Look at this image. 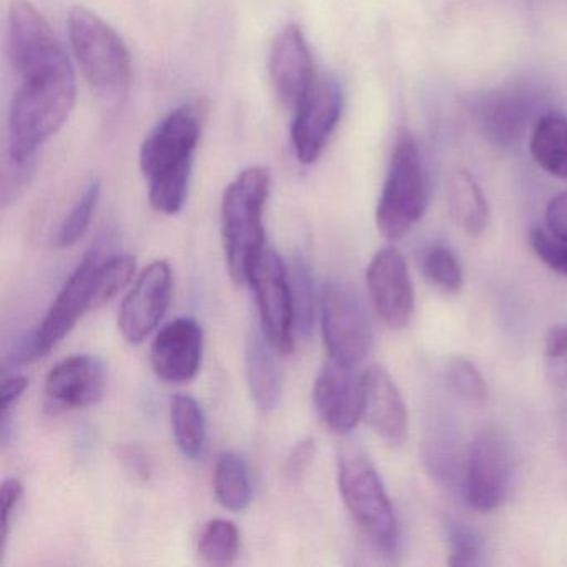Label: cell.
Listing matches in <instances>:
<instances>
[{"instance_id":"6da1fadb","label":"cell","mask_w":567,"mask_h":567,"mask_svg":"<svg viewBox=\"0 0 567 567\" xmlns=\"http://www.w3.org/2000/svg\"><path fill=\"white\" fill-rule=\"evenodd\" d=\"M8 55L19 84L9 109L4 161L38 164L42 145L74 109V69L61 39L29 0H12L9 8Z\"/></svg>"},{"instance_id":"7a4b0ae2","label":"cell","mask_w":567,"mask_h":567,"mask_svg":"<svg viewBox=\"0 0 567 567\" xmlns=\"http://www.w3.org/2000/svg\"><path fill=\"white\" fill-rule=\"evenodd\" d=\"M200 134L197 111L185 105L171 112L145 137L141 168L148 185V200L158 214L175 215L184 208Z\"/></svg>"},{"instance_id":"3957f363","label":"cell","mask_w":567,"mask_h":567,"mask_svg":"<svg viewBox=\"0 0 567 567\" xmlns=\"http://www.w3.org/2000/svg\"><path fill=\"white\" fill-rule=\"evenodd\" d=\"M271 174L265 167L241 172L225 190L221 202V238L228 275L235 285L250 280L265 248L264 212L270 195Z\"/></svg>"},{"instance_id":"277c9868","label":"cell","mask_w":567,"mask_h":567,"mask_svg":"<svg viewBox=\"0 0 567 567\" xmlns=\"http://www.w3.org/2000/svg\"><path fill=\"white\" fill-rule=\"evenodd\" d=\"M69 39L89 87L104 104L118 105L132 84V59L121 35L89 9L69 12Z\"/></svg>"},{"instance_id":"5b68a950","label":"cell","mask_w":567,"mask_h":567,"mask_svg":"<svg viewBox=\"0 0 567 567\" xmlns=\"http://www.w3.org/2000/svg\"><path fill=\"white\" fill-rule=\"evenodd\" d=\"M427 198L430 190L420 148L413 135L400 128L378 200V231L388 240H400L423 218Z\"/></svg>"},{"instance_id":"8992f818","label":"cell","mask_w":567,"mask_h":567,"mask_svg":"<svg viewBox=\"0 0 567 567\" xmlns=\"http://www.w3.org/2000/svg\"><path fill=\"white\" fill-rule=\"evenodd\" d=\"M338 486L364 536L381 553L393 554L400 539L396 514L377 467L361 451L344 450L340 454Z\"/></svg>"},{"instance_id":"52a82bcc","label":"cell","mask_w":567,"mask_h":567,"mask_svg":"<svg viewBox=\"0 0 567 567\" xmlns=\"http://www.w3.org/2000/svg\"><path fill=\"white\" fill-rule=\"evenodd\" d=\"M101 261L97 251H91L79 264L52 303L41 327L19 343L14 354L18 363H31L48 357L74 330L82 315L92 310L95 275Z\"/></svg>"},{"instance_id":"ba28073f","label":"cell","mask_w":567,"mask_h":567,"mask_svg":"<svg viewBox=\"0 0 567 567\" xmlns=\"http://www.w3.org/2000/svg\"><path fill=\"white\" fill-rule=\"evenodd\" d=\"M320 320L331 360L358 367L370 351L371 327L357 291L341 281H330L321 293Z\"/></svg>"},{"instance_id":"9c48e42d","label":"cell","mask_w":567,"mask_h":567,"mask_svg":"<svg viewBox=\"0 0 567 567\" xmlns=\"http://www.w3.org/2000/svg\"><path fill=\"white\" fill-rule=\"evenodd\" d=\"M248 284H251L257 297L264 337L275 353L287 357L293 351L297 334L293 295L287 265L278 254L265 248L255 264Z\"/></svg>"},{"instance_id":"30bf717a","label":"cell","mask_w":567,"mask_h":567,"mask_svg":"<svg viewBox=\"0 0 567 567\" xmlns=\"http://www.w3.org/2000/svg\"><path fill=\"white\" fill-rule=\"evenodd\" d=\"M513 483L509 444L497 431L486 430L471 443L466 466V499L476 511L497 509L506 503Z\"/></svg>"},{"instance_id":"8fae6325","label":"cell","mask_w":567,"mask_h":567,"mask_svg":"<svg viewBox=\"0 0 567 567\" xmlns=\"http://www.w3.org/2000/svg\"><path fill=\"white\" fill-rule=\"evenodd\" d=\"M293 111L291 142L295 154L300 164H315L330 142L343 112L340 84L331 78L315 79Z\"/></svg>"},{"instance_id":"7c38bea8","label":"cell","mask_w":567,"mask_h":567,"mask_svg":"<svg viewBox=\"0 0 567 567\" xmlns=\"http://www.w3.org/2000/svg\"><path fill=\"white\" fill-rule=\"evenodd\" d=\"M367 285L383 323L391 330L408 327L414 313V285L398 248L386 247L374 255L368 267Z\"/></svg>"},{"instance_id":"4fadbf2b","label":"cell","mask_w":567,"mask_h":567,"mask_svg":"<svg viewBox=\"0 0 567 567\" xmlns=\"http://www.w3.org/2000/svg\"><path fill=\"white\" fill-rule=\"evenodd\" d=\"M313 401L318 416L328 430L350 433L363 417V373H357V367L330 358L318 371Z\"/></svg>"},{"instance_id":"5bb4252c","label":"cell","mask_w":567,"mask_h":567,"mask_svg":"<svg viewBox=\"0 0 567 567\" xmlns=\"http://www.w3.org/2000/svg\"><path fill=\"white\" fill-rule=\"evenodd\" d=\"M172 268L165 260L148 265L118 311V330L128 343H142L161 323L171 305Z\"/></svg>"},{"instance_id":"9a60e30c","label":"cell","mask_w":567,"mask_h":567,"mask_svg":"<svg viewBox=\"0 0 567 567\" xmlns=\"http://www.w3.org/2000/svg\"><path fill=\"white\" fill-rule=\"evenodd\" d=\"M271 87L284 107L295 109L318 78L307 39L297 24L275 38L268 59Z\"/></svg>"},{"instance_id":"2e32d148","label":"cell","mask_w":567,"mask_h":567,"mask_svg":"<svg viewBox=\"0 0 567 567\" xmlns=\"http://www.w3.org/2000/svg\"><path fill=\"white\" fill-rule=\"evenodd\" d=\"M105 386L104 361L92 354H75L49 371L45 396L55 410H79L99 403L104 398Z\"/></svg>"},{"instance_id":"e0dca14e","label":"cell","mask_w":567,"mask_h":567,"mask_svg":"<svg viewBox=\"0 0 567 567\" xmlns=\"http://www.w3.org/2000/svg\"><path fill=\"white\" fill-rule=\"evenodd\" d=\"M204 357V331L194 318H178L165 324L152 344L155 373L171 383L194 380Z\"/></svg>"},{"instance_id":"ac0fdd59","label":"cell","mask_w":567,"mask_h":567,"mask_svg":"<svg viewBox=\"0 0 567 567\" xmlns=\"http://www.w3.org/2000/svg\"><path fill=\"white\" fill-rule=\"evenodd\" d=\"M363 417L390 446H400L406 440V403L393 378L380 364L363 371Z\"/></svg>"},{"instance_id":"d6986e66","label":"cell","mask_w":567,"mask_h":567,"mask_svg":"<svg viewBox=\"0 0 567 567\" xmlns=\"http://www.w3.org/2000/svg\"><path fill=\"white\" fill-rule=\"evenodd\" d=\"M274 348L264 333H251L245 350V371L251 398L260 410L270 411L281 396V377L275 361Z\"/></svg>"},{"instance_id":"ffe728a7","label":"cell","mask_w":567,"mask_h":567,"mask_svg":"<svg viewBox=\"0 0 567 567\" xmlns=\"http://www.w3.org/2000/svg\"><path fill=\"white\" fill-rule=\"evenodd\" d=\"M447 205L457 227L471 237H480L489 225V205L473 175L454 171L446 182Z\"/></svg>"},{"instance_id":"44dd1931","label":"cell","mask_w":567,"mask_h":567,"mask_svg":"<svg viewBox=\"0 0 567 567\" xmlns=\"http://www.w3.org/2000/svg\"><path fill=\"white\" fill-rule=\"evenodd\" d=\"M529 151L547 174L567 181V118L544 115L534 125Z\"/></svg>"},{"instance_id":"7402d4cb","label":"cell","mask_w":567,"mask_h":567,"mask_svg":"<svg viewBox=\"0 0 567 567\" xmlns=\"http://www.w3.org/2000/svg\"><path fill=\"white\" fill-rule=\"evenodd\" d=\"M214 489L218 503L234 513L247 509L251 503V480L247 461L237 453L218 457L214 474Z\"/></svg>"},{"instance_id":"603a6c76","label":"cell","mask_w":567,"mask_h":567,"mask_svg":"<svg viewBox=\"0 0 567 567\" xmlns=\"http://www.w3.org/2000/svg\"><path fill=\"white\" fill-rule=\"evenodd\" d=\"M172 431L177 446L188 457L204 453L207 440L204 411L197 400L188 394H175L171 406Z\"/></svg>"},{"instance_id":"cb8c5ba5","label":"cell","mask_w":567,"mask_h":567,"mask_svg":"<svg viewBox=\"0 0 567 567\" xmlns=\"http://www.w3.org/2000/svg\"><path fill=\"white\" fill-rule=\"evenodd\" d=\"M101 190L102 185L99 178H91L85 184L84 190L79 195L75 204L72 205L68 217L62 220L58 231H55L54 240H52L55 248L74 247L84 237L85 231L91 227L99 200H101Z\"/></svg>"},{"instance_id":"d4e9b609","label":"cell","mask_w":567,"mask_h":567,"mask_svg":"<svg viewBox=\"0 0 567 567\" xmlns=\"http://www.w3.org/2000/svg\"><path fill=\"white\" fill-rule=\"evenodd\" d=\"M240 549V533L228 519H214L202 530L198 554L205 563L227 566L234 563Z\"/></svg>"},{"instance_id":"484cf974","label":"cell","mask_w":567,"mask_h":567,"mask_svg":"<svg viewBox=\"0 0 567 567\" xmlns=\"http://www.w3.org/2000/svg\"><path fill=\"white\" fill-rule=\"evenodd\" d=\"M424 278L443 293L453 295L463 288V268L447 245L434 244L423 257Z\"/></svg>"},{"instance_id":"4316f807","label":"cell","mask_w":567,"mask_h":567,"mask_svg":"<svg viewBox=\"0 0 567 567\" xmlns=\"http://www.w3.org/2000/svg\"><path fill=\"white\" fill-rule=\"evenodd\" d=\"M135 275V257L118 255V257L102 260L95 275L94 300L92 310L104 307L105 303L117 297Z\"/></svg>"},{"instance_id":"83f0119b","label":"cell","mask_w":567,"mask_h":567,"mask_svg":"<svg viewBox=\"0 0 567 567\" xmlns=\"http://www.w3.org/2000/svg\"><path fill=\"white\" fill-rule=\"evenodd\" d=\"M446 383L450 390L466 403L481 404L486 400V381L467 358L454 357L447 361Z\"/></svg>"},{"instance_id":"f1b7e54d","label":"cell","mask_w":567,"mask_h":567,"mask_svg":"<svg viewBox=\"0 0 567 567\" xmlns=\"http://www.w3.org/2000/svg\"><path fill=\"white\" fill-rule=\"evenodd\" d=\"M290 284L297 331L301 334H310L315 318V293L313 281L303 260L295 261L290 271Z\"/></svg>"},{"instance_id":"f546056e","label":"cell","mask_w":567,"mask_h":567,"mask_svg":"<svg viewBox=\"0 0 567 567\" xmlns=\"http://www.w3.org/2000/svg\"><path fill=\"white\" fill-rule=\"evenodd\" d=\"M450 566H477L483 557V539L476 530L463 524H454L447 530Z\"/></svg>"},{"instance_id":"4dcf8cb0","label":"cell","mask_w":567,"mask_h":567,"mask_svg":"<svg viewBox=\"0 0 567 567\" xmlns=\"http://www.w3.org/2000/svg\"><path fill=\"white\" fill-rule=\"evenodd\" d=\"M529 245L536 257L550 270L567 278V244L554 237L550 231L534 228L529 235Z\"/></svg>"},{"instance_id":"1f68e13d","label":"cell","mask_w":567,"mask_h":567,"mask_svg":"<svg viewBox=\"0 0 567 567\" xmlns=\"http://www.w3.org/2000/svg\"><path fill=\"white\" fill-rule=\"evenodd\" d=\"M544 354L550 377L567 390V324L550 328L544 341Z\"/></svg>"},{"instance_id":"d6a6232c","label":"cell","mask_w":567,"mask_h":567,"mask_svg":"<svg viewBox=\"0 0 567 567\" xmlns=\"http://www.w3.org/2000/svg\"><path fill=\"white\" fill-rule=\"evenodd\" d=\"M22 494H24V487L22 483L16 477L6 480L2 484V491H0V514H2V520H0V527H2V550L6 549L8 544L9 533H11L12 517H14L16 511H18L19 503H21Z\"/></svg>"},{"instance_id":"836d02e7","label":"cell","mask_w":567,"mask_h":567,"mask_svg":"<svg viewBox=\"0 0 567 567\" xmlns=\"http://www.w3.org/2000/svg\"><path fill=\"white\" fill-rule=\"evenodd\" d=\"M315 453H317V444H315L311 437L295 444L293 450L288 454L287 464H285L287 476L291 481H300L305 473H307L308 467L313 463Z\"/></svg>"},{"instance_id":"e575fe53","label":"cell","mask_w":567,"mask_h":567,"mask_svg":"<svg viewBox=\"0 0 567 567\" xmlns=\"http://www.w3.org/2000/svg\"><path fill=\"white\" fill-rule=\"evenodd\" d=\"M547 231L567 244V192L554 197L546 208Z\"/></svg>"},{"instance_id":"d590c367","label":"cell","mask_w":567,"mask_h":567,"mask_svg":"<svg viewBox=\"0 0 567 567\" xmlns=\"http://www.w3.org/2000/svg\"><path fill=\"white\" fill-rule=\"evenodd\" d=\"M121 461L127 473L132 474L135 480L144 483L151 476V463H148L147 454L144 453L142 447L135 446V444L122 446Z\"/></svg>"},{"instance_id":"8d00e7d4","label":"cell","mask_w":567,"mask_h":567,"mask_svg":"<svg viewBox=\"0 0 567 567\" xmlns=\"http://www.w3.org/2000/svg\"><path fill=\"white\" fill-rule=\"evenodd\" d=\"M29 388V378L18 374V377L8 378L2 383V391H0V408L2 413H9L11 408L21 400L22 394Z\"/></svg>"}]
</instances>
